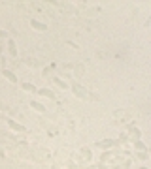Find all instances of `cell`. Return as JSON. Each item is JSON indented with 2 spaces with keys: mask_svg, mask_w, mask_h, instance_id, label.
<instances>
[{
  "mask_svg": "<svg viewBox=\"0 0 151 169\" xmlns=\"http://www.w3.org/2000/svg\"><path fill=\"white\" fill-rule=\"evenodd\" d=\"M40 94L46 96V98H49V100H55V94H53L51 90H46V88H44V90H40Z\"/></svg>",
  "mask_w": 151,
  "mask_h": 169,
  "instance_id": "52a82bcc",
  "label": "cell"
},
{
  "mask_svg": "<svg viewBox=\"0 0 151 169\" xmlns=\"http://www.w3.org/2000/svg\"><path fill=\"white\" fill-rule=\"evenodd\" d=\"M8 47H9V53H12V55H15V53H17V51H15V43H13V41H9V43H8Z\"/></svg>",
  "mask_w": 151,
  "mask_h": 169,
  "instance_id": "9c48e42d",
  "label": "cell"
},
{
  "mask_svg": "<svg viewBox=\"0 0 151 169\" xmlns=\"http://www.w3.org/2000/svg\"><path fill=\"white\" fill-rule=\"evenodd\" d=\"M2 75L8 79V81L9 83H15L17 81V77H15V73H12V72H9V70H2Z\"/></svg>",
  "mask_w": 151,
  "mask_h": 169,
  "instance_id": "7a4b0ae2",
  "label": "cell"
},
{
  "mask_svg": "<svg viewBox=\"0 0 151 169\" xmlns=\"http://www.w3.org/2000/svg\"><path fill=\"white\" fill-rule=\"evenodd\" d=\"M55 85H59L61 88H66V83H62V81H59V79H55Z\"/></svg>",
  "mask_w": 151,
  "mask_h": 169,
  "instance_id": "8fae6325",
  "label": "cell"
},
{
  "mask_svg": "<svg viewBox=\"0 0 151 169\" xmlns=\"http://www.w3.org/2000/svg\"><path fill=\"white\" fill-rule=\"evenodd\" d=\"M0 143H2V145H4V143H8V135H6V133H2V132H0Z\"/></svg>",
  "mask_w": 151,
  "mask_h": 169,
  "instance_id": "30bf717a",
  "label": "cell"
},
{
  "mask_svg": "<svg viewBox=\"0 0 151 169\" xmlns=\"http://www.w3.org/2000/svg\"><path fill=\"white\" fill-rule=\"evenodd\" d=\"M6 36H8V34H6L4 30H0V38H6Z\"/></svg>",
  "mask_w": 151,
  "mask_h": 169,
  "instance_id": "7c38bea8",
  "label": "cell"
},
{
  "mask_svg": "<svg viewBox=\"0 0 151 169\" xmlns=\"http://www.w3.org/2000/svg\"><path fill=\"white\" fill-rule=\"evenodd\" d=\"M23 90H27V92H32V94L38 92L36 86H34V85H30V83H23Z\"/></svg>",
  "mask_w": 151,
  "mask_h": 169,
  "instance_id": "8992f818",
  "label": "cell"
},
{
  "mask_svg": "<svg viewBox=\"0 0 151 169\" xmlns=\"http://www.w3.org/2000/svg\"><path fill=\"white\" fill-rule=\"evenodd\" d=\"M30 26H32V28H36V30H42V32L46 30V25H42V23H38L36 19H30Z\"/></svg>",
  "mask_w": 151,
  "mask_h": 169,
  "instance_id": "277c9868",
  "label": "cell"
},
{
  "mask_svg": "<svg viewBox=\"0 0 151 169\" xmlns=\"http://www.w3.org/2000/svg\"><path fill=\"white\" fill-rule=\"evenodd\" d=\"M113 145V141H102V143H98V146H102V149H108V146H112Z\"/></svg>",
  "mask_w": 151,
  "mask_h": 169,
  "instance_id": "ba28073f",
  "label": "cell"
},
{
  "mask_svg": "<svg viewBox=\"0 0 151 169\" xmlns=\"http://www.w3.org/2000/svg\"><path fill=\"white\" fill-rule=\"evenodd\" d=\"M74 94L78 96V98H83V100H87V98H89V96H87L89 92H87V90H85L83 86H79V85H74Z\"/></svg>",
  "mask_w": 151,
  "mask_h": 169,
  "instance_id": "6da1fadb",
  "label": "cell"
},
{
  "mask_svg": "<svg viewBox=\"0 0 151 169\" xmlns=\"http://www.w3.org/2000/svg\"><path fill=\"white\" fill-rule=\"evenodd\" d=\"M9 128L15 130V132H21V133H25V132H27V130H25L23 126H21V124H17L15 120H9Z\"/></svg>",
  "mask_w": 151,
  "mask_h": 169,
  "instance_id": "3957f363",
  "label": "cell"
},
{
  "mask_svg": "<svg viewBox=\"0 0 151 169\" xmlns=\"http://www.w3.org/2000/svg\"><path fill=\"white\" fill-rule=\"evenodd\" d=\"M30 107H32V109H36L38 113H46V107L42 105V104H38V101H30Z\"/></svg>",
  "mask_w": 151,
  "mask_h": 169,
  "instance_id": "5b68a950",
  "label": "cell"
},
{
  "mask_svg": "<svg viewBox=\"0 0 151 169\" xmlns=\"http://www.w3.org/2000/svg\"><path fill=\"white\" fill-rule=\"evenodd\" d=\"M149 154H151V152H149Z\"/></svg>",
  "mask_w": 151,
  "mask_h": 169,
  "instance_id": "5bb4252c",
  "label": "cell"
},
{
  "mask_svg": "<svg viewBox=\"0 0 151 169\" xmlns=\"http://www.w3.org/2000/svg\"><path fill=\"white\" fill-rule=\"evenodd\" d=\"M140 169H147V167H140Z\"/></svg>",
  "mask_w": 151,
  "mask_h": 169,
  "instance_id": "4fadbf2b",
  "label": "cell"
}]
</instances>
